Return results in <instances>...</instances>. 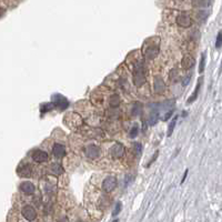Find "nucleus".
<instances>
[{"instance_id":"412c9836","label":"nucleus","mask_w":222,"mask_h":222,"mask_svg":"<svg viewBox=\"0 0 222 222\" xmlns=\"http://www.w3.org/2000/svg\"><path fill=\"white\" fill-rule=\"evenodd\" d=\"M131 112H132V116H138V114L141 112V105H140V103H134V105H132Z\"/></svg>"},{"instance_id":"0eeeda50","label":"nucleus","mask_w":222,"mask_h":222,"mask_svg":"<svg viewBox=\"0 0 222 222\" xmlns=\"http://www.w3.org/2000/svg\"><path fill=\"white\" fill-rule=\"evenodd\" d=\"M31 158H32L33 161H36L38 163H42V162L48 161L49 155H48V153L46 152V151L37 149V150H35V151H32V153H31Z\"/></svg>"},{"instance_id":"b1692460","label":"nucleus","mask_w":222,"mask_h":222,"mask_svg":"<svg viewBox=\"0 0 222 222\" xmlns=\"http://www.w3.org/2000/svg\"><path fill=\"white\" fill-rule=\"evenodd\" d=\"M204 66H205V55L202 53L201 55V60H200V66H199V71L200 72H203L204 70Z\"/></svg>"},{"instance_id":"c85d7f7f","label":"nucleus","mask_w":222,"mask_h":222,"mask_svg":"<svg viewBox=\"0 0 222 222\" xmlns=\"http://www.w3.org/2000/svg\"><path fill=\"white\" fill-rule=\"evenodd\" d=\"M190 79H191V75H190V76H188V77H187L186 81L183 80V82H182V84H183V86H187V84H188V83H189V81H190Z\"/></svg>"},{"instance_id":"a878e982","label":"nucleus","mask_w":222,"mask_h":222,"mask_svg":"<svg viewBox=\"0 0 222 222\" xmlns=\"http://www.w3.org/2000/svg\"><path fill=\"white\" fill-rule=\"evenodd\" d=\"M137 136H138V125H134V127L131 129L130 137L131 138H136Z\"/></svg>"},{"instance_id":"7c9ffc66","label":"nucleus","mask_w":222,"mask_h":222,"mask_svg":"<svg viewBox=\"0 0 222 222\" xmlns=\"http://www.w3.org/2000/svg\"><path fill=\"white\" fill-rule=\"evenodd\" d=\"M5 12H6V10L3 8H0V18H1V17L3 16V14H5Z\"/></svg>"},{"instance_id":"f257e3e1","label":"nucleus","mask_w":222,"mask_h":222,"mask_svg":"<svg viewBox=\"0 0 222 222\" xmlns=\"http://www.w3.org/2000/svg\"><path fill=\"white\" fill-rule=\"evenodd\" d=\"M132 80L137 87H141L146 83V76H144V67L143 64L139 61L136 66L133 67L132 71Z\"/></svg>"},{"instance_id":"2eb2a0df","label":"nucleus","mask_w":222,"mask_h":222,"mask_svg":"<svg viewBox=\"0 0 222 222\" xmlns=\"http://www.w3.org/2000/svg\"><path fill=\"white\" fill-rule=\"evenodd\" d=\"M203 82V79L202 77H200L199 79H198V83H197V88H195V90H194V92L191 94V97L189 98L188 101L187 102L188 103H192L193 101H195V99L198 98V94H199V91H200V87H201V84H202Z\"/></svg>"},{"instance_id":"4468645a","label":"nucleus","mask_w":222,"mask_h":222,"mask_svg":"<svg viewBox=\"0 0 222 222\" xmlns=\"http://www.w3.org/2000/svg\"><path fill=\"white\" fill-rule=\"evenodd\" d=\"M195 61H194V58L191 57V56H184V58L182 59V68L186 70L191 69L192 67L194 66Z\"/></svg>"},{"instance_id":"dca6fc26","label":"nucleus","mask_w":222,"mask_h":222,"mask_svg":"<svg viewBox=\"0 0 222 222\" xmlns=\"http://www.w3.org/2000/svg\"><path fill=\"white\" fill-rule=\"evenodd\" d=\"M154 88H155V91L161 93V92L164 91V89H166V83L164 81L161 79V78H157L154 80Z\"/></svg>"},{"instance_id":"c756f323","label":"nucleus","mask_w":222,"mask_h":222,"mask_svg":"<svg viewBox=\"0 0 222 222\" xmlns=\"http://www.w3.org/2000/svg\"><path fill=\"white\" fill-rule=\"evenodd\" d=\"M188 172H189V170H188V169H187L186 171H184V175H183V177H182V180H181V183L184 182V180H186L187 175H188Z\"/></svg>"},{"instance_id":"1a4fd4ad","label":"nucleus","mask_w":222,"mask_h":222,"mask_svg":"<svg viewBox=\"0 0 222 222\" xmlns=\"http://www.w3.org/2000/svg\"><path fill=\"white\" fill-rule=\"evenodd\" d=\"M17 173L19 175V177L22 178H29L31 177L32 175V169H31V166L30 164H20L18 166V169H17Z\"/></svg>"},{"instance_id":"bb28decb","label":"nucleus","mask_w":222,"mask_h":222,"mask_svg":"<svg viewBox=\"0 0 222 222\" xmlns=\"http://www.w3.org/2000/svg\"><path fill=\"white\" fill-rule=\"evenodd\" d=\"M133 147H134V150H136V154L139 155L141 153V144L136 142V143H133Z\"/></svg>"},{"instance_id":"7ed1b4c3","label":"nucleus","mask_w":222,"mask_h":222,"mask_svg":"<svg viewBox=\"0 0 222 222\" xmlns=\"http://www.w3.org/2000/svg\"><path fill=\"white\" fill-rule=\"evenodd\" d=\"M51 100H52L53 105L58 109H60V110H64L69 105V101L62 94H53L52 97H51Z\"/></svg>"},{"instance_id":"2f4dec72","label":"nucleus","mask_w":222,"mask_h":222,"mask_svg":"<svg viewBox=\"0 0 222 222\" xmlns=\"http://www.w3.org/2000/svg\"><path fill=\"white\" fill-rule=\"evenodd\" d=\"M113 222H119V220L117 219V220H114V221H113Z\"/></svg>"},{"instance_id":"a211bd4d","label":"nucleus","mask_w":222,"mask_h":222,"mask_svg":"<svg viewBox=\"0 0 222 222\" xmlns=\"http://www.w3.org/2000/svg\"><path fill=\"white\" fill-rule=\"evenodd\" d=\"M194 7H208L210 1L209 0H192Z\"/></svg>"},{"instance_id":"20e7f679","label":"nucleus","mask_w":222,"mask_h":222,"mask_svg":"<svg viewBox=\"0 0 222 222\" xmlns=\"http://www.w3.org/2000/svg\"><path fill=\"white\" fill-rule=\"evenodd\" d=\"M117 184H118V182H117L116 177H113V175H109V177L105 178L102 182L103 191L107 192V193H110L111 191H113L114 189H116Z\"/></svg>"},{"instance_id":"ddd939ff","label":"nucleus","mask_w":222,"mask_h":222,"mask_svg":"<svg viewBox=\"0 0 222 222\" xmlns=\"http://www.w3.org/2000/svg\"><path fill=\"white\" fill-rule=\"evenodd\" d=\"M158 118H159V112H158V107L157 105H153L152 110L149 114V125H154L157 122H158Z\"/></svg>"},{"instance_id":"cd10ccee","label":"nucleus","mask_w":222,"mask_h":222,"mask_svg":"<svg viewBox=\"0 0 222 222\" xmlns=\"http://www.w3.org/2000/svg\"><path fill=\"white\" fill-rule=\"evenodd\" d=\"M158 154H159V151H157V152H155L154 154H153L152 159H151V161H150L149 163L147 164V166H151V164L153 163V162H154V161H155V159H157V157H158Z\"/></svg>"},{"instance_id":"4be33fe9","label":"nucleus","mask_w":222,"mask_h":222,"mask_svg":"<svg viewBox=\"0 0 222 222\" xmlns=\"http://www.w3.org/2000/svg\"><path fill=\"white\" fill-rule=\"evenodd\" d=\"M208 16H209V12H208V11L202 10V11H199V12H198V19H199L200 21H202V22L207 20Z\"/></svg>"},{"instance_id":"f03ea898","label":"nucleus","mask_w":222,"mask_h":222,"mask_svg":"<svg viewBox=\"0 0 222 222\" xmlns=\"http://www.w3.org/2000/svg\"><path fill=\"white\" fill-rule=\"evenodd\" d=\"M158 41H159V39L158 40L155 39L154 42H152V39H150L149 41H147L144 43L143 55L148 60H152V59H154L155 57L158 56V52H159V42Z\"/></svg>"},{"instance_id":"6ab92c4d","label":"nucleus","mask_w":222,"mask_h":222,"mask_svg":"<svg viewBox=\"0 0 222 222\" xmlns=\"http://www.w3.org/2000/svg\"><path fill=\"white\" fill-rule=\"evenodd\" d=\"M120 105V97L118 94H112L110 99V105L111 107H118Z\"/></svg>"},{"instance_id":"f3484780","label":"nucleus","mask_w":222,"mask_h":222,"mask_svg":"<svg viewBox=\"0 0 222 222\" xmlns=\"http://www.w3.org/2000/svg\"><path fill=\"white\" fill-rule=\"evenodd\" d=\"M50 171L52 173L53 175H60L64 173V169H62V166H60L59 163H52L50 166Z\"/></svg>"},{"instance_id":"5701e85b","label":"nucleus","mask_w":222,"mask_h":222,"mask_svg":"<svg viewBox=\"0 0 222 222\" xmlns=\"http://www.w3.org/2000/svg\"><path fill=\"white\" fill-rule=\"evenodd\" d=\"M222 47V30L219 31L218 36H216V49H220Z\"/></svg>"},{"instance_id":"6e6552de","label":"nucleus","mask_w":222,"mask_h":222,"mask_svg":"<svg viewBox=\"0 0 222 222\" xmlns=\"http://www.w3.org/2000/svg\"><path fill=\"white\" fill-rule=\"evenodd\" d=\"M175 21H177V23L180 26V27H183V28H189L192 25L191 17L187 14H180L177 17V20H175Z\"/></svg>"},{"instance_id":"39448f33","label":"nucleus","mask_w":222,"mask_h":222,"mask_svg":"<svg viewBox=\"0 0 222 222\" xmlns=\"http://www.w3.org/2000/svg\"><path fill=\"white\" fill-rule=\"evenodd\" d=\"M101 154V151H100V148L96 144H90L88 146L86 149V157L90 160H93V159H97L100 157Z\"/></svg>"},{"instance_id":"423d86ee","label":"nucleus","mask_w":222,"mask_h":222,"mask_svg":"<svg viewBox=\"0 0 222 222\" xmlns=\"http://www.w3.org/2000/svg\"><path fill=\"white\" fill-rule=\"evenodd\" d=\"M21 212H22L23 218H25L26 220H28V221H33V220H36L37 211L35 210V208L31 207V205H25V207L22 208Z\"/></svg>"},{"instance_id":"9b49d317","label":"nucleus","mask_w":222,"mask_h":222,"mask_svg":"<svg viewBox=\"0 0 222 222\" xmlns=\"http://www.w3.org/2000/svg\"><path fill=\"white\" fill-rule=\"evenodd\" d=\"M125 154V147L121 143H116L111 149V155L116 159H120Z\"/></svg>"},{"instance_id":"9d476101","label":"nucleus","mask_w":222,"mask_h":222,"mask_svg":"<svg viewBox=\"0 0 222 222\" xmlns=\"http://www.w3.org/2000/svg\"><path fill=\"white\" fill-rule=\"evenodd\" d=\"M52 154L57 159L64 158V155H66V148H64V146H62L60 143H55L52 147Z\"/></svg>"},{"instance_id":"aec40b11","label":"nucleus","mask_w":222,"mask_h":222,"mask_svg":"<svg viewBox=\"0 0 222 222\" xmlns=\"http://www.w3.org/2000/svg\"><path fill=\"white\" fill-rule=\"evenodd\" d=\"M177 119H178V117L175 116L173 119L171 120V122H170V125H169V128H168V137H170L172 134V132H173V129H175V123H177Z\"/></svg>"},{"instance_id":"393cba45","label":"nucleus","mask_w":222,"mask_h":222,"mask_svg":"<svg viewBox=\"0 0 222 222\" xmlns=\"http://www.w3.org/2000/svg\"><path fill=\"white\" fill-rule=\"evenodd\" d=\"M121 203L120 202H117L116 203V207H114V209H113V211H112V216H118V214L120 213V211H121Z\"/></svg>"},{"instance_id":"f8f14e48","label":"nucleus","mask_w":222,"mask_h":222,"mask_svg":"<svg viewBox=\"0 0 222 222\" xmlns=\"http://www.w3.org/2000/svg\"><path fill=\"white\" fill-rule=\"evenodd\" d=\"M20 190L25 194L30 195V194L35 193L36 188H35V184H33V183L29 182V181H25V182H22L21 184H20Z\"/></svg>"}]
</instances>
